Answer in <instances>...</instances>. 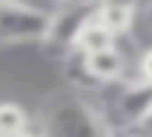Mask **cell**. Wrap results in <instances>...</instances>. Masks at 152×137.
<instances>
[{"mask_svg": "<svg viewBox=\"0 0 152 137\" xmlns=\"http://www.w3.org/2000/svg\"><path fill=\"white\" fill-rule=\"evenodd\" d=\"M42 131L45 134H75V137H87V134H104V122L96 110V104L84 95V90L66 87L54 93L45 107H42Z\"/></svg>", "mask_w": 152, "mask_h": 137, "instance_id": "6da1fadb", "label": "cell"}, {"mask_svg": "<svg viewBox=\"0 0 152 137\" xmlns=\"http://www.w3.org/2000/svg\"><path fill=\"white\" fill-rule=\"evenodd\" d=\"M51 6L39 0H0V45H36L48 30Z\"/></svg>", "mask_w": 152, "mask_h": 137, "instance_id": "7a4b0ae2", "label": "cell"}, {"mask_svg": "<svg viewBox=\"0 0 152 137\" xmlns=\"http://www.w3.org/2000/svg\"><path fill=\"white\" fill-rule=\"evenodd\" d=\"M96 15V0H63V3L51 6V18H48V30L42 36V48L48 54H69L75 48L81 27Z\"/></svg>", "mask_w": 152, "mask_h": 137, "instance_id": "3957f363", "label": "cell"}, {"mask_svg": "<svg viewBox=\"0 0 152 137\" xmlns=\"http://www.w3.org/2000/svg\"><path fill=\"white\" fill-rule=\"evenodd\" d=\"M81 54V51H78ZM81 66L90 78V84L99 90L102 84H113L125 75H137L134 72V63L128 60V54L122 51V45H107L102 51H93V54H81Z\"/></svg>", "mask_w": 152, "mask_h": 137, "instance_id": "277c9868", "label": "cell"}, {"mask_svg": "<svg viewBox=\"0 0 152 137\" xmlns=\"http://www.w3.org/2000/svg\"><path fill=\"white\" fill-rule=\"evenodd\" d=\"M113 42H116V36L93 15V18L81 27V33H78V39H75V48H72V51L93 54V51H102V48H107V45H113Z\"/></svg>", "mask_w": 152, "mask_h": 137, "instance_id": "5b68a950", "label": "cell"}, {"mask_svg": "<svg viewBox=\"0 0 152 137\" xmlns=\"http://www.w3.org/2000/svg\"><path fill=\"white\" fill-rule=\"evenodd\" d=\"M33 113H27L24 104L18 101H0V137H15L30 131Z\"/></svg>", "mask_w": 152, "mask_h": 137, "instance_id": "8992f818", "label": "cell"}, {"mask_svg": "<svg viewBox=\"0 0 152 137\" xmlns=\"http://www.w3.org/2000/svg\"><path fill=\"white\" fill-rule=\"evenodd\" d=\"M134 12H137V9L116 6V3H96V18H99L113 36H122V33L131 30V24H134Z\"/></svg>", "mask_w": 152, "mask_h": 137, "instance_id": "52a82bcc", "label": "cell"}, {"mask_svg": "<svg viewBox=\"0 0 152 137\" xmlns=\"http://www.w3.org/2000/svg\"><path fill=\"white\" fill-rule=\"evenodd\" d=\"M134 72H137L143 81H149V84H152V42H149L146 48H140L137 63H134Z\"/></svg>", "mask_w": 152, "mask_h": 137, "instance_id": "ba28073f", "label": "cell"}, {"mask_svg": "<svg viewBox=\"0 0 152 137\" xmlns=\"http://www.w3.org/2000/svg\"><path fill=\"white\" fill-rule=\"evenodd\" d=\"M137 9H140V12H143V15H146V18H149V24H152V3H146V6H143V3H140V6H137Z\"/></svg>", "mask_w": 152, "mask_h": 137, "instance_id": "9c48e42d", "label": "cell"}, {"mask_svg": "<svg viewBox=\"0 0 152 137\" xmlns=\"http://www.w3.org/2000/svg\"><path fill=\"white\" fill-rule=\"evenodd\" d=\"M146 122H152V101H149V113H146V119H143V125H146ZM143 125H140V128H143Z\"/></svg>", "mask_w": 152, "mask_h": 137, "instance_id": "30bf717a", "label": "cell"}]
</instances>
